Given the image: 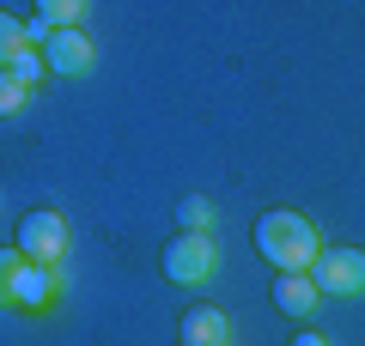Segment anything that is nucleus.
Listing matches in <instances>:
<instances>
[{"instance_id":"obj_9","label":"nucleus","mask_w":365,"mask_h":346,"mask_svg":"<svg viewBox=\"0 0 365 346\" xmlns=\"http://www.w3.org/2000/svg\"><path fill=\"white\" fill-rule=\"evenodd\" d=\"M177 225L182 231H213V225H220V206H213L207 194H182V201H177Z\"/></svg>"},{"instance_id":"obj_8","label":"nucleus","mask_w":365,"mask_h":346,"mask_svg":"<svg viewBox=\"0 0 365 346\" xmlns=\"http://www.w3.org/2000/svg\"><path fill=\"white\" fill-rule=\"evenodd\" d=\"M317 304H323V285H317L311 273H280V280H274V310H280V316L311 322Z\"/></svg>"},{"instance_id":"obj_2","label":"nucleus","mask_w":365,"mask_h":346,"mask_svg":"<svg viewBox=\"0 0 365 346\" xmlns=\"http://www.w3.org/2000/svg\"><path fill=\"white\" fill-rule=\"evenodd\" d=\"M158 261H165V280H170V285H189V292H195V285L220 280L225 249H220V237H213V231H177Z\"/></svg>"},{"instance_id":"obj_7","label":"nucleus","mask_w":365,"mask_h":346,"mask_svg":"<svg viewBox=\"0 0 365 346\" xmlns=\"http://www.w3.org/2000/svg\"><path fill=\"white\" fill-rule=\"evenodd\" d=\"M182 346H232V316H225L220 304H195L182 310Z\"/></svg>"},{"instance_id":"obj_11","label":"nucleus","mask_w":365,"mask_h":346,"mask_svg":"<svg viewBox=\"0 0 365 346\" xmlns=\"http://www.w3.org/2000/svg\"><path fill=\"white\" fill-rule=\"evenodd\" d=\"M6 79H19V85H37V79H49V61H43V49H25L6 61Z\"/></svg>"},{"instance_id":"obj_13","label":"nucleus","mask_w":365,"mask_h":346,"mask_svg":"<svg viewBox=\"0 0 365 346\" xmlns=\"http://www.w3.org/2000/svg\"><path fill=\"white\" fill-rule=\"evenodd\" d=\"M292 346H323V334H317V328H299V334H292Z\"/></svg>"},{"instance_id":"obj_1","label":"nucleus","mask_w":365,"mask_h":346,"mask_svg":"<svg viewBox=\"0 0 365 346\" xmlns=\"http://www.w3.org/2000/svg\"><path fill=\"white\" fill-rule=\"evenodd\" d=\"M323 249H329L323 231L304 213H292V206H274V213L256 219V256L274 261V273H311Z\"/></svg>"},{"instance_id":"obj_3","label":"nucleus","mask_w":365,"mask_h":346,"mask_svg":"<svg viewBox=\"0 0 365 346\" xmlns=\"http://www.w3.org/2000/svg\"><path fill=\"white\" fill-rule=\"evenodd\" d=\"M19 256L25 261H43V268H55V261L67 256V243H73V225H67L61 213H49V206H37V213L19 219Z\"/></svg>"},{"instance_id":"obj_12","label":"nucleus","mask_w":365,"mask_h":346,"mask_svg":"<svg viewBox=\"0 0 365 346\" xmlns=\"http://www.w3.org/2000/svg\"><path fill=\"white\" fill-rule=\"evenodd\" d=\"M25 98H31V85H19V79H0V110H6V115L25 110Z\"/></svg>"},{"instance_id":"obj_6","label":"nucleus","mask_w":365,"mask_h":346,"mask_svg":"<svg viewBox=\"0 0 365 346\" xmlns=\"http://www.w3.org/2000/svg\"><path fill=\"white\" fill-rule=\"evenodd\" d=\"M43 61H49V73L79 79V73H91V67H98V49H91L86 31H55V37L43 43Z\"/></svg>"},{"instance_id":"obj_5","label":"nucleus","mask_w":365,"mask_h":346,"mask_svg":"<svg viewBox=\"0 0 365 346\" xmlns=\"http://www.w3.org/2000/svg\"><path fill=\"white\" fill-rule=\"evenodd\" d=\"M0 273H6V310H43L55 298V285H61L43 261H25V256H13V249H6Z\"/></svg>"},{"instance_id":"obj_10","label":"nucleus","mask_w":365,"mask_h":346,"mask_svg":"<svg viewBox=\"0 0 365 346\" xmlns=\"http://www.w3.org/2000/svg\"><path fill=\"white\" fill-rule=\"evenodd\" d=\"M37 19L49 31H86V6H79V0H43Z\"/></svg>"},{"instance_id":"obj_4","label":"nucleus","mask_w":365,"mask_h":346,"mask_svg":"<svg viewBox=\"0 0 365 346\" xmlns=\"http://www.w3.org/2000/svg\"><path fill=\"white\" fill-rule=\"evenodd\" d=\"M311 280L323 285V298H365V249H353V243L323 249Z\"/></svg>"}]
</instances>
